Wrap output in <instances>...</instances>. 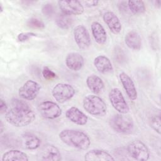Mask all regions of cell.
Returning <instances> with one entry per match:
<instances>
[{"label":"cell","mask_w":161,"mask_h":161,"mask_svg":"<svg viewBox=\"0 0 161 161\" xmlns=\"http://www.w3.org/2000/svg\"><path fill=\"white\" fill-rule=\"evenodd\" d=\"M41 87L38 82L33 80H28L19 87L18 94L20 97L25 100L31 101L36 97Z\"/></svg>","instance_id":"obj_9"},{"label":"cell","mask_w":161,"mask_h":161,"mask_svg":"<svg viewBox=\"0 0 161 161\" xmlns=\"http://www.w3.org/2000/svg\"><path fill=\"white\" fill-rule=\"evenodd\" d=\"M0 111L1 114L6 113L8 111V106L3 99L0 100Z\"/></svg>","instance_id":"obj_32"},{"label":"cell","mask_w":161,"mask_h":161,"mask_svg":"<svg viewBox=\"0 0 161 161\" xmlns=\"http://www.w3.org/2000/svg\"><path fill=\"white\" fill-rule=\"evenodd\" d=\"M114 57L115 60L119 64H122L123 62H125L126 60V54L124 52V51L119 47H117L115 48L114 50Z\"/></svg>","instance_id":"obj_28"},{"label":"cell","mask_w":161,"mask_h":161,"mask_svg":"<svg viewBox=\"0 0 161 161\" xmlns=\"http://www.w3.org/2000/svg\"><path fill=\"white\" fill-rule=\"evenodd\" d=\"M127 152L131 158L136 160H148L150 152L146 145L141 140H136L131 142L127 146Z\"/></svg>","instance_id":"obj_5"},{"label":"cell","mask_w":161,"mask_h":161,"mask_svg":"<svg viewBox=\"0 0 161 161\" xmlns=\"http://www.w3.org/2000/svg\"><path fill=\"white\" fill-rule=\"evenodd\" d=\"M58 137L65 145L79 150H87L91 145V140L84 132L72 129L62 130Z\"/></svg>","instance_id":"obj_2"},{"label":"cell","mask_w":161,"mask_h":161,"mask_svg":"<svg viewBox=\"0 0 161 161\" xmlns=\"http://www.w3.org/2000/svg\"><path fill=\"white\" fill-rule=\"evenodd\" d=\"M1 133H2L3 132V123L2 121H1Z\"/></svg>","instance_id":"obj_35"},{"label":"cell","mask_w":161,"mask_h":161,"mask_svg":"<svg viewBox=\"0 0 161 161\" xmlns=\"http://www.w3.org/2000/svg\"><path fill=\"white\" fill-rule=\"evenodd\" d=\"M65 64L70 70L79 71L84 65V59L80 53L71 52L65 57Z\"/></svg>","instance_id":"obj_17"},{"label":"cell","mask_w":161,"mask_h":161,"mask_svg":"<svg viewBox=\"0 0 161 161\" xmlns=\"http://www.w3.org/2000/svg\"><path fill=\"white\" fill-rule=\"evenodd\" d=\"M86 84L91 91L95 94L100 93L104 87L102 79L95 74L90 75L87 77Z\"/></svg>","instance_id":"obj_22"},{"label":"cell","mask_w":161,"mask_h":161,"mask_svg":"<svg viewBox=\"0 0 161 161\" xmlns=\"http://www.w3.org/2000/svg\"><path fill=\"white\" fill-rule=\"evenodd\" d=\"M19 142L21 147L27 150H35L38 148L41 144L40 139L35 135L30 133L23 134Z\"/></svg>","instance_id":"obj_18"},{"label":"cell","mask_w":161,"mask_h":161,"mask_svg":"<svg viewBox=\"0 0 161 161\" xmlns=\"http://www.w3.org/2000/svg\"><path fill=\"white\" fill-rule=\"evenodd\" d=\"M74 88L69 84L58 83L52 89V94L58 103H64L72 99L75 94Z\"/></svg>","instance_id":"obj_6"},{"label":"cell","mask_w":161,"mask_h":161,"mask_svg":"<svg viewBox=\"0 0 161 161\" xmlns=\"http://www.w3.org/2000/svg\"><path fill=\"white\" fill-rule=\"evenodd\" d=\"M36 36V34L33 32H23L18 34L17 39L19 42H25L33 37H35Z\"/></svg>","instance_id":"obj_30"},{"label":"cell","mask_w":161,"mask_h":161,"mask_svg":"<svg viewBox=\"0 0 161 161\" xmlns=\"http://www.w3.org/2000/svg\"><path fill=\"white\" fill-rule=\"evenodd\" d=\"M125 42L129 48L133 50H139L142 47L140 35L135 30H131L125 35Z\"/></svg>","instance_id":"obj_19"},{"label":"cell","mask_w":161,"mask_h":161,"mask_svg":"<svg viewBox=\"0 0 161 161\" xmlns=\"http://www.w3.org/2000/svg\"><path fill=\"white\" fill-rule=\"evenodd\" d=\"M103 20L111 31L114 34H118L121 30V23L119 19L113 11H106L103 16Z\"/></svg>","instance_id":"obj_14"},{"label":"cell","mask_w":161,"mask_h":161,"mask_svg":"<svg viewBox=\"0 0 161 161\" xmlns=\"http://www.w3.org/2000/svg\"><path fill=\"white\" fill-rule=\"evenodd\" d=\"M74 37L79 48L86 50L91 45V37L87 28L84 25H77L74 30Z\"/></svg>","instance_id":"obj_10"},{"label":"cell","mask_w":161,"mask_h":161,"mask_svg":"<svg viewBox=\"0 0 161 161\" xmlns=\"http://www.w3.org/2000/svg\"><path fill=\"white\" fill-rule=\"evenodd\" d=\"M42 75L47 80H53L56 78L57 74L48 67H44L42 70Z\"/></svg>","instance_id":"obj_31"},{"label":"cell","mask_w":161,"mask_h":161,"mask_svg":"<svg viewBox=\"0 0 161 161\" xmlns=\"http://www.w3.org/2000/svg\"><path fill=\"white\" fill-rule=\"evenodd\" d=\"M27 26L33 29L43 30L45 28V25L44 23L40 19L36 18H31L29 19L26 23Z\"/></svg>","instance_id":"obj_26"},{"label":"cell","mask_w":161,"mask_h":161,"mask_svg":"<svg viewBox=\"0 0 161 161\" xmlns=\"http://www.w3.org/2000/svg\"><path fill=\"white\" fill-rule=\"evenodd\" d=\"M38 110L40 115L45 119H53L62 114V109L55 103L51 101H45L40 103Z\"/></svg>","instance_id":"obj_8"},{"label":"cell","mask_w":161,"mask_h":161,"mask_svg":"<svg viewBox=\"0 0 161 161\" xmlns=\"http://www.w3.org/2000/svg\"><path fill=\"white\" fill-rule=\"evenodd\" d=\"M154 3H155V4L157 7H158V8L160 7V1H159V0L158 1H155Z\"/></svg>","instance_id":"obj_34"},{"label":"cell","mask_w":161,"mask_h":161,"mask_svg":"<svg viewBox=\"0 0 161 161\" xmlns=\"http://www.w3.org/2000/svg\"><path fill=\"white\" fill-rule=\"evenodd\" d=\"M3 161H28L29 158L26 153L19 150H10L6 152L2 156Z\"/></svg>","instance_id":"obj_23"},{"label":"cell","mask_w":161,"mask_h":161,"mask_svg":"<svg viewBox=\"0 0 161 161\" xmlns=\"http://www.w3.org/2000/svg\"><path fill=\"white\" fill-rule=\"evenodd\" d=\"M91 29L95 41L99 45L104 44L107 40V33L103 26L97 21H93Z\"/></svg>","instance_id":"obj_20"},{"label":"cell","mask_w":161,"mask_h":161,"mask_svg":"<svg viewBox=\"0 0 161 161\" xmlns=\"http://www.w3.org/2000/svg\"><path fill=\"white\" fill-rule=\"evenodd\" d=\"M120 82L126 91L128 97L134 101L137 98V91L131 78L125 72H122L119 75Z\"/></svg>","instance_id":"obj_13"},{"label":"cell","mask_w":161,"mask_h":161,"mask_svg":"<svg viewBox=\"0 0 161 161\" xmlns=\"http://www.w3.org/2000/svg\"><path fill=\"white\" fill-rule=\"evenodd\" d=\"M65 116L71 122L80 126L85 125L88 120L87 116L75 106L70 107L66 111Z\"/></svg>","instance_id":"obj_15"},{"label":"cell","mask_w":161,"mask_h":161,"mask_svg":"<svg viewBox=\"0 0 161 161\" xmlns=\"http://www.w3.org/2000/svg\"><path fill=\"white\" fill-rule=\"evenodd\" d=\"M83 108L89 114L94 116H104L106 114L107 106L100 97L94 94L86 96L82 102Z\"/></svg>","instance_id":"obj_3"},{"label":"cell","mask_w":161,"mask_h":161,"mask_svg":"<svg viewBox=\"0 0 161 161\" xmlns=\"http://www.w3.org/2000/svg\"><path fill=\"white\" fill-rule=\"evenodd\" d=\"M96 69L102 74H108L113 71V67L110 60L104 55H98L94 60Z\"/></svg>","instance_id":"obj_21"},{"label":"cell","mask_w":161,"mask_h":161,"mask_svg":"<svg viewBox=\"0 0 161 161\" xmlns=\"http://www.w3.org/2000/svg\"><path fill=\"white\" fill-rule=\"evenodd\" d=\"M55 23L60 28L67 30L72 26L73 23V18L71 16L63 13L60 14L56 17Z\"/></svg>","instance_id":"obj_24"},{"label":"cell","mask_w":161,"mask_h":161,"mask_svg":"<svg viewBox=\"0 0 161 161\" xmlns=\"http://www.w3.org/2000/svg\"><path fill=\"white\" fill-rule=\"evenodd\" d=\"M86 161H114V158L107 151L102 149H92L84 155Z\"/></svg>","instance_id":"obj_16"},{"label":"cell","mask_w":161,"mask_h":161,"mask_svg":"<svg viewBox=\"0 0 161 161\" xmlns=\"http://www.w3.org/2000/svg\"><path fill=\"white\" fill-rule=\"evenodd\" d=\"M160 114H158L153 115L149 121L150 126L158 134H160Z\"/></svg>","instance_id":"obj_27"},{"label":"cell","mask_w":161,"mask_h":161,"mask_svg":"<svg viewBox=\"0 0 161 161\" xmlns=\"http://www.w3.org/2000/svg\"><path fill=\"white\" fill-rule=\"evenodd\" d=\"M109 125L113 130L119 133L129 134L134 128L133 119L126 114H114L109 120Z\"/></svg>","instance_id":"obj_4"},{"label":"cell","mask_w":161,"mask_h":161,"mask_svg":"<svg viewBox=\"0 0 161 161\" xmlns=\"http://www.w3.org/2000/svg\"><path fill=\"white\" fill-rule=\"evenodd\" d=\"M38 159L41 161H59L61 153L57 147L52 144L45 145L38 153Z\"/></svg>","instance_id":"obj_12"},{"label":"cell","mask_w":161,"mask_h":161,"mask_svg":"<svg viewBox=\"0 0 161 161\" xmlns=\"http://www.w3.org/2000/svg\"><path fill=\"white\" fill-rule=\"evenodd\" d=\"M42 12L45 16L51 18L54 13V8L52 4L46 3L43 5L42 8Z\"/></svg>","instance_id":"obj_29"},{"label":"cell","mask_w":161,"mask_h":161,"mask_svg":"<svg viewBox=\"0 0 161 161\" xmlns=\"http://www.w3.org/2000/svg\"><path fill=\"white\" fill-rule=\"evenodd\" d=\"M108 96L112 106L119 113L126 114L129 112V106L119 89L117 87L111 89Z\"/></svg>","instance_id":"obj_7"},{"label":"cell","mask_w":161,"mask_h":161,"mask_svg":"<svg viewBox=\"0 0 161 161\" xmlns=\"http://www.w3.org/2000/svg\"><path fill=\"white\" fill-rule=\"evenodd\" d=\"M11 108L5 113L8 123L16 127H24L35 119V114L28 104L17 98L12 99Z\"/></svg>","instance_id":"obj_1"},{"label":"cell","mask_w":161,"mask_h":161,"mask_svg":"<svg viewBox=\"0 0 161 161\" xmlns=\"http://www.w3.org/2000/svg\"><path fill=\"white\" fill-rule=\"evenodd\" d=\"M3 11V4L1 3H0V12L1 13H2Z\"/></svg>","instance_id":"obj_36"},{"label":"cell","mask_w":161,"mask_h":161,"mask_svg":"<svg viewBox=\"0 0 161 161\" xmlns=\"http://www.w3.org/2000/svg\"><path fill=\"white\" fill-rule=\"evenodd\" d=\"M82 3H84V5H86L87 7H94L98 4L99 1H83Z\"/></svg>","instance_id":"obj_33"},{"label":"cell","mask_w":161,"mask_h":161,"mask_svg":"<svg viewBox=\"0 0 161 161\" xmlns=\"http://www.w3.org/2000/svg\"><path fill=\"white\" fill-rule=\"evenodd\" d=\"M58 4L63 14L71 15H80L84 11V6L79 1H58Z\"/></svg>","instance_id":"obj_11"},{"label":"cell","mask_w":161,"mask_h":161,"mask_svg":"<svg viewBox=\"0 0 161 161\" xmlns=\"http://www.w3.org/2000/svg\"><path fill=\"white\" fill-rule=\"evenodd\" d=\"M127 3L130 11L135 14H142L146 11L145 4L142 1H129Z\"/></svg>","instance_id":"obj_25"}]
</instances>
